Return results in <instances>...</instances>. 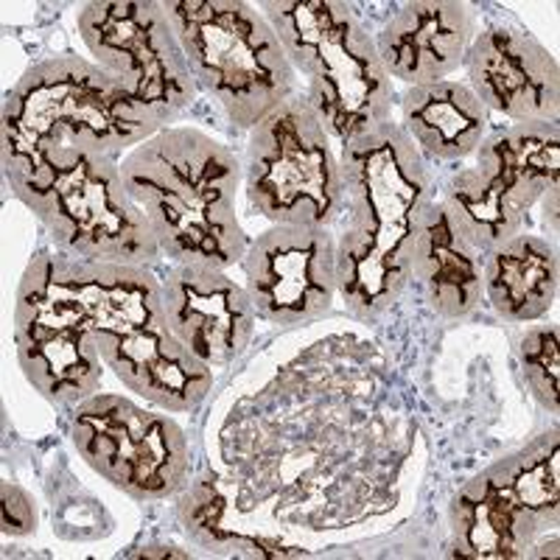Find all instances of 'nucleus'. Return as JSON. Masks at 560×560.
Instances as JSON below:
<instances>
[{
  "label": "nucleus",
  "instance_id": "nucleus-1",
  "mask_svg": "<svg viewBox=\"0 0 560 560\" xmlns=\"http://www.w3.org/2000/svg\"><path fill=\"white\" fill-rule=\"evenodd\" d=\"M129 194L143 208L160 253L174 264L228 272L249 242L236 213V154L191 127H166L124 154Z\"/></svg>",
  "mask_w": 560,
  "mask_h": 560
},
{
  "label": "nucleus",
  "instance_id": "nucleus-2",
  "mask_svg": "<svg viewBox=\"0 0 560 560\" xmlns=\"http://www.w3.org/2000/svg\"><path fill=\"white\" fill-rule=\"evenodd\" d=\"M73 280L96 323L104 368L163 412H191L213 389V368L168 328L163 280L149 267L73 258Z\"/></svg>",
  "mask_w": 560,
  "mask_h": 560
},
{
  "label": "nucleus",
  "instance_id": "nucleus-3",
  "mask_svg": "<svg viewBox=\"0 0 560 560\" xmlns=\"http://www.w3.org/2000/svg\"><path fill=\"white\" fill-rule=\"evenodd\" d=\"M3 174L59 249L79 261L149 267L163 255L147 213L129 194L121 160L62 147Z\"/></svg>",
  "mask_w": 560,
  "mask_h": 560
},
{
  "label": "nucleus",
  "instance_id": "nucleus-4",
  "mask_svg": "<svg viewBox=\"0 0 560 560\" xmlns=\"http://www.w3.org/2000/svg\"><path fill=\"white\" fill-rule=\"evenodd\" d=\"M166 129L96 62L51 57L34 65L3 96V168L62 147L121 160Z\"/></svg>",
  "mask_w": 560,
  "mask_h": 560
},
{
  "label": "nucleus",
  "instance_id": "nucleus-5",
  "mask_svg": "<svg viewBox=\"0 0 560 560\" xmlns=\"http://www.w3.org/2000/svg\"><path fill=\"white\" fill-rule=\"evenodd\" d=\"M264 18L278 34L292 68L308 79L306 102L328 138L348 147L389 121L393 79L376 37L339 0H264Z\"/></svg>",
  "mask_w": 560,
  "mask_h": 560
},
{
  "label": "nucleus",
  "instance_id": "nucleus-6",
  "mask_svg": "<svg viewBox=\"0 0 560 560\" xmlns=\"http://www.w3.org/2000/svg\"><path fill=\"white\" fill-rule=\"evenodd\" d=\"M194 82L255 129L294 98V68L264 12L242 0H163Z\"/></svg>",
  "mask_w": 560,
  "mask_h": 560
},
{
  "label": "nucleus",
  "instance_id": "nucleus-7",
  "mask_svg": "<svg viewBox=\"0 0 560 560\" xmlns=\"http://www.w3.org/2000/svg\"><path fill=\"white\" fill-rule=\"evenodd\" d=\"M68 253H39L14 298V345L23 376L54 404H79L102 387L96 323Z\"/></svg>",
  "mask_w": 560,
  "mask_h": 560
},
{
  "label": "nucleus",
  "instance_id": "nucleus-8",
  "mask_svg": "<svg viewBox=\"0 0 560 560\" xmlns=\"http://www.w3.org/2000/svg\"><path fill=\"white\" fill-rule=\"evenodd\" d=\"M339 168L348 228L337 242L412 269L415 228L434 185L401 124L387 121L342 147Z\"/></svg>",
  "mask_w": 560,
  "mask_h": 560
},
{
  "label": "nucleus",
  "instance_id": "nucleus-9",
  "mask_svg": "<svg viewBox=\"0 0 560 560\" xmlns=\"http://www.w3.org/2000/svg\"><path fill=\"white\" fill-rule=\"evenodd\" d=\"M244 188L272 224L331 228L342 213V168L306 98H292L253 129Z\"/></svg>",
  "mask_w": 560,
  "mask_h": 560
},
{
  "label": "nucleus",
  "instance_id": "nucleus-10",
  "mask_svg": "<svg viewBox=\"0 0 560 560\" xmlns=\"http://www.w3.org/2000/svg\"><path fill=\"white\" fill-rule=\"evenodd\" d=\"M82 43L104 73L163 127H172L197 96L183 45L163 3L93 0L77 18Z\"/></svg>",
  "mask_w": 560,
  "mask_h": 560
},
{
  "label": "nucleus",
  "instance_id": "nucleus-11",
  "mask_svg": "<svg viewBox=\"0 0 560 560\" xmlns=\"http://www.w3.org/2000/svg\"><path fill=\"white\" fill-rule=\"evenodd\" d=\"M70 438L79 457L138 502L174 497L188 479V438L168 415L124 395L96 393L77 404Z\"/></svg>",
  "mask_w": 560,
  "mask_h": 560
},
{
  "label": "nucleus",
  "instance_id": "nucleus-12",
  "mask_svg": "<svg viewBox=\"0 0 560 560\" xmlns=\"http://www.w3.org/2000/svg\"><path fill=\"white\" fill-rule=\"evenodd\" d=\"M558 522V443L493 465L452 504L454 547L465 558H527L538 533Z\"/></svg>",
  "mask_w": 560,
  "mask_h": 560
},
{
  "label": "nucleus",
  "instance_id": "nucleus-13",
  "mask_svg": "<svg viewBox=\"0 0 560 560\" xmlns=\"http://www.w3.org/2000/svg\"><path fill=\"white\" fill-rule=\"evenodd\" d=\"M244 289L258 317L272 325H306L337 300V236L331 228L272 224L242 258Z\"/></svg>",
  "mask_w": 560,
  "mask_h": 560
},
{
  "label": "nucleus",
  "instance_id": "nucleus-14",
  "mask_svg": "<svg viewBox=\"0 0 560 560\" xmlns=\"http://www.w3.org/2000/svg\"><path fill=\"white\" fill-rule=\"evenodd\" d=\"M168 328L210 368L236 362L255 334L258 312L244 283L224 269L174 264L163 278Z\"/></svg>",
  "mask_w": 560,
  "mask_h": 560
},
{
  "label": "nucleus",
  "instance_id": "nucleus-15",
  "mask_svg": "<svg viewBox=\"0 0 560 560\" xmlns=\"http://www.w3.org/2000/svg\"><path fill=\"white\" fill-rule=\"evenodd\" d=\"M468 88L488 113L510 121H558V59L513 28L493 26L471 39L465 54Z\"/></svg>",
  "mask_w": 560,
  "mask_h": 560
},
{
  "label": "nucleus",
  "instance_id": "nucleus-16",
  "mask_svg": "<svg viewBox=\"0 0 560 560\" xmlns=\"http://www.w3.org/2000/svg\"><path fill=\"white\" fill-rule=\"evenodd\" d=\"M474 20L457 0H418L395 12L376 37L378 57L389 79L409 88L443 82L465 62Z\"/></svg>",
  "mask_w": 560,
  "mask_h": 560
},
{
  "label": "nucleus",
  "instance_id": "nucleus-17",
  "mask_svg": "<svg viewBox=\"0 0 560 560\" xmlns=\"http://www.w3.org/2000/svg\"><path fill=\"white\" fill-rule=\"evenodd\" d=\"M412 280L429 308L446 319L471 317L482 303V255L459 236L438 199L423 208L415 228Z\"/></svg>",
  "mask_w": 560,
  "mask_h": 560
},
{
  "label": "nucleus",
  "instance_id": "nucleus-18",
  "mask_svg": "<svg viewBox=\"0 0 560 560\" xmlns=\"http://www.w3.org/2000/svg\"><path fill=\"white\" fill-rule=\"evenodd\" d=\"M490 113L457 79L409 88L401 98V129L423 160H465L479 149Z\"/></svg>",
  "mask_w": 560,
  "mask_h": 560
},
{
  "label": "nucleus",
  "instance_id": "nucleus-19",
  "mask_svg": "<svg viewBox=\"0 0 560 560\" xmlns=\"http://www.w3.org/2000/svg\"><path fill=\"white\" fill-rule=\"evenodd\" d=\"M558 253L549 242L518 233L482 258V292L508 323H533L558 298Z\"/></svg>",
  "mask_w": 560,
  "mask_h": 560
},
{
  "label": "nucleus",
  "instance_id": "nucleus-20",
  "mask_svg": "<svg viewBox=\"0 0 560 560\" xmlns=\"http://www.w3.org/2000/svg\"><path fill=\"white\" fill-rule=\"evenodd\" d=\"M477 168L497 179L516 210L527 213L538 199L558 191V121H522L488 135L477 149Z\"/></svg>",
  "mask_w": 560,
  "mask_h": 560
},
{
  "label": "nucleus",
  "instance_id": "nucleus-21",
  "mask_svg": "<svg viewBox=\"0 0 560 560\" xmlns=\"http://www.w3.org/2000/svg\"><path fill=\"white\" fill-rule=\"evenodd\" d=\"M179 518L188 535H194L208 549L258 555V558H294L303 549L289 547L280 538L258 533L249 524V510H233L230 488L219 477H202L185 490L179 499Z\"/></svg>",
  "mask_w": 560,
  "mask_h": 560
},
{
  "label": "nucleus",
  "instance_id": "nucleus-22",
  "mask_svg": "<svg viewBox=\"0 0 560 560\" xmlns=\"http://www.w3.org/2000/svg\"><path fill=\"white\" fill-rule=\"evenodd\" d=\"M443 208L459 236L479 255L502 247L522 233L524 213L510 202L502 185L474 168H459L443 191Z\"/></svg>",
  "mask_w": 560,
  "mask_h": 560
},
{
  "label": "nucleus",
  "instance_id": "nucleus-23",
  "mask_svg": "<svg viewBox=\"0 0 560 560\" xmlns=\"http://www.w3.org/2000/svg\"><path fill=\"white\" fill-rule=\"evenodd\" d=\"M522 368L535 401L549 412H558V378H560V353H558V328L544 325L533 328L522 339Z\"/></svg>",
  "mask_w": 560,
  "mask_h": 560
},
{
  "label": "nucleus",
  "instance_id": "nucleus-24",
  "mask_svg": "<svg viewBox=\"0 0 560 560\" xmlns=\"http://www.w3.org/2000/svg\"><path fill=\"white\" fill-rule=\"evenodd\" d=\"M0 524L7 535H32L37 529V508L28 490L14 482L0 488Z\"/></svg>",
  "mask_w": 560,
  "mask_h": 560
},
{
  "label": "nucleus",
  "instance_id": "nucleus-25",
  "mask_svg": "<svg viewBox=\"0 0 560 560\" xmlns=\"http://www.w3.org/2000/svg\"><path fill=\"white\" fill-rule=\"evenodd\" d=\"M140 555H143V558H154V555H160V558H166V555L168 558H185V552H177L174 547L168 549V552H166V547H147Z\"/></svg>",
  "mask_w": 560,
  "mask_h": 560
}]
</instances>
